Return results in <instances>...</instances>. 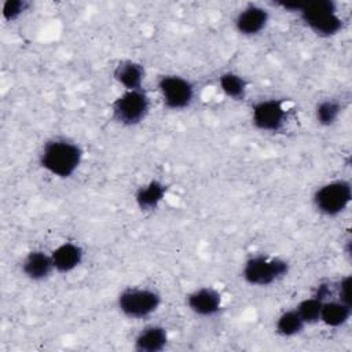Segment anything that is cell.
<instances>
[{"instance_id":"cell-1","label":"cell","mask_w":352,"mask_h":352,"mask_svg":"<svg viewBox=\"0 0 352 352\" xmlns=\"http://www.w3.org/2000/svg\"><path fill=\"white\" fill-rule=\"evenodd\" d=\"M82 161V148L66 138H52L47 140L40 151V166L48 173L67 179L74 175Z\"/></svg>"},{"instance_id":"cell-2","label":"cell","mask_w":352,"mask_h":352,"mask_svg":"<svg viewBox=\"0 0 352 352\" xmlns=\"http://www.w3.org/2000/svg\"><path fill=\"white\" fill-rule=\"evenodd\" d=\"M298 15L304 25L319 37L336 36L342 29V19L337 12V4L331 0L307 1Z\"/></svg>"},{"instance_id":"cell-3","label":"cell","mask_w":352,"mask_h":352,"mask_svg":"<svg viewBox=\"0 0 352 352\" xmlns=\"http://www.w3.org/2000/svg\"><path fill=\"white\" fill-rule=\"evenodd\" d=\"M289 263L279 257L254 254L249 257L242 268V276L252 286H270L289 274Z\"/></svg>"},{"instance_id":"cell-4","label":"cell","mask_w":352,"mask_h":352,"mask_svg":"<svg viewBox=\"0 0 352 352\" xmlns=\"http://www.w3.org/2000/svg\"><path fill=\"white\" fill-rule=\"evenodd\" d=\"M352 201V187L348 180L338 179L322 184L314 192L315 209L327 217H336L346 210Z\"/></svg>"},{"instance_id":"cell-5","label":"cell","mask_w":352,"mask_h":352,"mask_svg":"<svg viewBox=\"0 0 352 352\" xmlns=\"http://www.w3.org/2000/svg\"><path fill=\"white\" fill-rule=\"evenodd\" d=\"M111 117L124 126H135L146 120L150 111V99L143 89L124 91L111 102Z\"/></svg>"},{"instance_id":"cell-6","label":"cell","mask_w":352,"mask_h":352,"mask_svg":"<svg viewBox=\"0 0 352 352\" xmlns=\"http://www.w3.org/2000/svg\"><path fill=\"white\" fill-rule=\"evenodd\" d=\"M161 305V294L154 289L128 287L117 297L120 312L131 319H143L153 315Z\"/></svg>"},{"instance_id":"cell-7","label":"cell","mask_w":352,"mask_h":352,"mask_svg":"<svg viewBox=\"0 0 352 352\" xmlns=\"http://www.w3.org/2000/svg\"><path fill=\"white\" fill-rule=\"evenodd\" d=\"M158 91L164 106L170 110H184L194 99V85L177 74H165L158 78Z\"/></svg>"},{"instance_id":"cell-8","label":"cell","mask_w":352,"mask_h":352,"mask_svg":"<svg viewBox=\"0 0 352 352\" xmlns=\"http://www.w3.org/2000/svg\"><path fill=\"white\" fill-rule=\"evenodd\" d=\"M287 113L278 99H263L252 107V122L263 132H279L286 124Z\"/></svg>"},{"instance_id":"cell-9","label":"cell","mask_w":352,"mask_h":352,"mask_svg":"<svg viewBox=\"0 0 352 352\" xmlns=\"http://www.w3.org/2000/svg\"><path fill=\"white\" fill-rule=\"evenodd\" d=\"M221 294L214 287L204 286L192 290L186 296L188 309L202 318L214 316L221 309Z\"/></svg>"},{"instance_id":"cell-10","label":"cell","mask_w":352,"mask_h":352,"mask_svg":"<svg viewBox=\"0 0 352 352\" xmlns=\"http://www.w3.org/2000/svg\"><path fill=\"white\" fill-rule=\"evenodd\" d=\"M270 21V12L256 4H250L241 10L235 18V29L242 36H256L263 32Z\"/></svg>"},{"instance_id":"cell-11","label":"cell","mask_w":352,"mask_h":352,"mask_svg":"<svg viewBox=\"0 0 352 352\" xmlns=\"http://www.w3.org/2000/svg\"><path fill=\"white\" fill-rule=\"evenodd\" d=\"M22 274L33 280L40 282L47 279L54 270L51 253H45L43 250H32L29 252L21 264Z\"/></svg>"},{"instance_id":"cell-12","label":"cell","mask_w":352,"mask_h":352,"mask_svg":"<svg viewBox=\"0 0 352 352\" xmlns=\"http://www.w3.org/2000/svg\"><path fill=\"white\" fill-rule=\"evenodd\" d=\"M51 258L56 272L67 274L82 263L84 250L78 243L63 242L51 252Z\"/></svg>"},{"instance_id":"cell-13","label":"cell","mask_w":352,"mask_h":352,"mask_svg":"<svg viewBox=\"0 0 352 352\" xmlns=\"http://www.w3.org/2000/svg\"><path fill=\"white\" fill-rule=\"evenodd\" d=\"M168 331L161 324H148L135 337L133 348L139 352H160L168 344Z\"/></svg>"},{"instance_id":"cell-14","label":"cell","mask_w":352,"mask_h":352,"mask_svg":"<svg viewBox=\"0 0 352 352\" xmlns=\"http://www.w3.org/2000/svg\"><path fill=\"white\" fill-rule=\"evenodd\" d=\"M144 67L131 59H125L118 62V65L114 67L113 76L114 80L125 88V91L132 89H143V81H144Z\"/></svg>"},{"instance_id":"cell-15","label":"cell","mask_w":352,"mask_h":352,"mask_svg":"<svg viewBox=\"0 0 352 352\" xmlns=\"http://www.w3.org/2000/svg\"><path fill=\"white\" fill-rule=\"evenodd\" d=\"M166 195V186L160 180H150L135 192V202L143 212L155 210Z\"/></svg>"},{"instance_id":"cell-16","label":"cell","mask_w":352,"mask_h":352,"mask_svg":"<svg viewBox=\"0 0 352 352\" xmlns=\"http://www.w3.org/2000/svg\"><path fill=\"white\" fill-rule=\"evenodd\" d=\"M352 314V305L340 300L323 301L320 311V322L329 327H341L349 319Z\"/></svg>"},{"instance_id":"cell-17","label":"cell","mask_w":352,"mask_h":352,"mask_svg":"<svg viewBox=\"0 0 352 352\" xmlns=\"http://www.w3.org/2000/svg\"><path fill=\"white\" fill-rule=\"evenodd\" d=\"M219 87L232 100H243L248 94V81L234 72L223 73L219 77Z\"/></svg>"},{"instance_id":"cell-18","label":"cell","mask_w":352,"mask_h":352,"mask_svg":"<svg viewBox=\"0 0 352 352\" xmlns=\"http://www.w3.org/2000/svg\"><path fill=\"white\" fill-rule=\"evenodd\" d=\"M305 326H307L305 322L302 320V318L294 308V309H287V311L282 312L276 318L275 331L280 337L289 338V337H294V336L300 334Z\"/></svg>"},{"instance_id":"cell-19","label":"cell","mask_w":352,"mask_h":352,"mask_svg":"<svg viewBox=\"0 0 352 352\" xmlns=\"http://www.w3.org/2000/svg\"><path fill=\"white\" fill-rule=\"evenodd\" d=\"M342 111V104L336 99H323L315 106V118L322 126L336 124Z\"/></svg>"},{"instance_id":"cell-20","label":"cell","mask_w":352,"mask_h":352,"mask_svg":"<svg viewBox=\"0 0 352 352\" xmlns=\"http://www.w3.org/2000/svg\"><path fill=\"white\" fill-rule=\"evenodd\" d=\"M322 305H323V300L319 298L318 296H312L301 300L296 307V309L302 318V320L305 322V324H312L319 322Z\"/></svg>"},{"instance_id":"cell-21","label":"cell","mask_w":352,"mask_h":352,"mask_svg":"<svg viewBox=\"0 0 352 352\" xmlns=\"http://www.w3.org/2000/svg\"><path fill=\"white\" fill-rule=\"evenodd\" d=\"M29 6L30 4L25 0H7L3 4V18L6 21H15L29 8Z\"/></svg>"},{"instance_id":"cell-22","label":"cell","mask_w":352,"mask_h":352,"mask_svg":"<svg viewBox=\"0 0 352 352\" xmlns=\"http://www.w3.org/2000/svg\"><path fill=\"white\" fill-rule=\"evenodd\" d=\"M337 294H338L337 300L352 305V301H351V276L349 275L344 276L337 283Z\"/></svg>"}]
</instances>
